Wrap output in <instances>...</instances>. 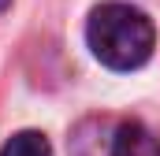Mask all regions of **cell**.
<instances>
[{
	"label": "cell",
	"instance_id": "6da1fadb",
	"mask_svg": "<svg viewBox=\"0 0 160 156\" xmlns=\"http://www.w3.org/2000/svg\"><path fill=\"white\" fill-rule=\"evenodd\" d=\"M86 37H89L93 56L104 67L134 71L153 56L157 30H153L149 15L130 4H101V7H93V15L86 22Z\"/></svg>",
	"mask_w": 160,
	"mask_h": 156
},
{
	"label": "cell",
	"instance_id": "7a4b0ae2",
	"mask_svg": "<svg viewBox=\"0 0 160 156\" xmlns=\"http://www.w3.org/2000/svg\"><path fill=\"white\" fill-rule=\"evenodd\" d=\"M112 156H160V145L142 123H123L112 138Z\"/></svg>",
	"mask_w": 160,
	"mask_h": 156
},
{
	"label": "cell",
	"instance_id": "3957f363",
	"mask_svg": "<svg viewBox=\"0 0 160 156\" xmlns=\"http://www.w3.org/2000/svg\"><path fill=\"white\" fill-rule=\"evenodd\" d=\"M0 156H52V145H48V138L38 134V130H22V134H15Z\"/></svg>",
	"mask_w": 160,
	"mask_h": 156
},
{
	"label": "cell",
	"instance_id": "277c9868",
	"mask_svg": "<svg viewBox=\"0 0 160 156\" xmlns=\"http://www.w3.org/2000/svg\"><path fill=\"white\" fill-rule=\"evenodd\" d=\"M8 7H11V0H0V15H4V11H8Z\"/></svg>",
	"mask_w": 160,
	"mask_h": 156
}]
</instances>
